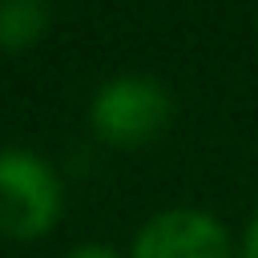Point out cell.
I'll return each mask as SVG.
<instances>
[{
	"instance_id": "cell-3",
	"label": "cell",
	"mask_w": 258,
	"mask_h": 258,
	"mask_svg": "<svg viewBox=\"0 0 258 258\" xmlns=\"http://www.w3.org/2000/svg\"><path fill=\"white\" fill-rule=\"evenodd\" d=\"M129 258H234L226 226L194 206H173L153 214L137 238Z\"/></svg>"
},
{
	"instance_id": "cell-1",
	"label": "cell",
	"mask_w": 258,
	"mask_h": 258,
	"mask_svg": "<svg viewBox=\"0 0 258 258\" xmlns=\"http://www.w3.org/2000/svg\"><path fill=\"white\" fill-rule=\"evenodd\" d=\"M169 117H173L169 89L157 77H141V73H125V77L105 81L89 105L93 133L117 149H141V145L157 141L165 133Z\"/></svg>"
},
{
	"instance_id": "cell-6",
	"label": "cell",
	"mask_w": 258,
	"mask_h": 258,
	"mask_svg": "<svg viewBox=\"0 0 258 258\" xmlns=\"http://www.w3.org/2000/svg\"><path fill=\"white\" fill-rule=\"evenodd\" d=\"M242 258H258V214L246 226V242H242Z\"/></svg>"
},
{
	"instance_id": "cell-2",
	"label": "cell",
	"mask_w": 258,
	"mask_h": 258,
	"mask_svg": "<svg viewBox=\"0 0 258 258\" xmlns=\"http://www.w3.org/2000/svg\"><path fill=\"white\" fill-rule=\"evenodd\" d=\"M60 177L32 149H0V234L36 242L60 222Z\"/></svg>"
},
{
	"instance_id": "cell-5",
	"label": "cell",
	"mask_w": 258,
	"mask_h": 258,
	"mask_svg": "<svg viewBox=\"0 0 258 258\" xmlns=\"http://www.w3.org/2000/svg\"><path fill=\"white\" fill-rule=\"evenodd\" d=\"M64 258H125V254H117V250L105 246V242H81V246H73Z\"/></svg>"
},
{
	"instance_id": "cell-4",
	"label": "cell",
	"mask_w": 258,
	"mask_h": 258,
	"mask_svg": "<svg viewBox=\"0 0 258 258\" xmlns=\"http://www.w3.org/2000/svg\"><path fill=\"white\" fill-rule=\"evenodd\" d=\"M48 0H0V48H32L48 28Z\"/></svg>"
}]
</instances>
